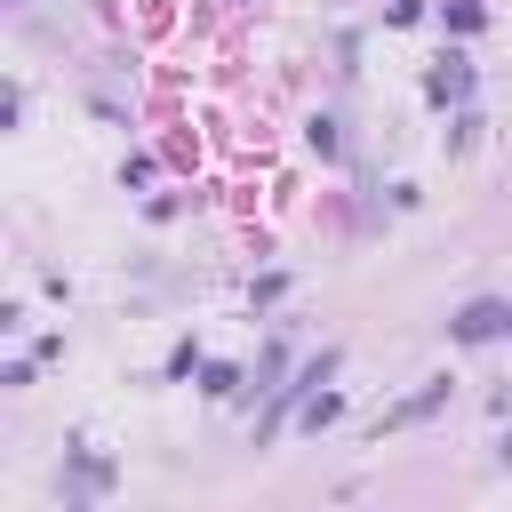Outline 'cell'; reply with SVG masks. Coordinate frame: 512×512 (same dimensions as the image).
Returning a JSON list of instances; mask_svg holds the SVG:
<instances>
[{
	"mask_svg": "<svg viewBox=\"0 0 512 512\" xmlns=\"http://www.w3.org/2000/svg\"><path fill=\"white\" fill-rule=\"evenodd\" d=\"M440 400H448V376H432V384H424V392H416V400H400V408H392V416H384V424H416V416H432V408H440Z\"/></svg>",
	"mask_w": 512,
	"mask_h": 512,
	"instance_id": "2",
	"label": "cell"
},
{
	"mask_svg": "<svg viewBox=\"0 0 512 512\" xmlns=\"http://www.w3.org/2000/svg\"><path fill=\"white\" fill-rule=\"evenodd\" d=\"M448 336H456V344H496V336H512V304H504V296H480V304H464V312L448 320Z\"/></svg>",
	"mask_w": 512,
	"mask_h": 512,
	"instance_id": "1",
	"label": "cell"
}]
</instances>
